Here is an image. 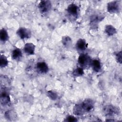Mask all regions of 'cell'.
<instances>
[{
  "instance_id": "1",
  "label": "cell",
  "mask_w": 122,
  "mask_h": 122,
  "mask_svg": "<svg viewBox=\"0 0 122 122\" xmlns=\"http://www.w3.org/2000/svg\"><path fill=\"white\" fill-rule=\"evenodd\" d=\"M92 60L90 57L86 54H81L78 60V62L81 68L89 67L91 66Z\"/></svg>"
},
{
  "instance_id": "2",
  "label": "cell",
  "mask_w": 122,
  "mask_h": 122,
  "mask_svg": "<svg viewBox=\"0 0 122 122\" xmlns=\"http://www.w3.org/2000/svg\"><path fill=\"white\" fill-rule=\"evenodd\" d=\"M120 1L114 0L109 2L107 4V11L111 13H115L120 11Z\"/></svg>"
},
{
  "instance_id": "3",
  "label": "cell",
  "mask_w": 122,
  "mask_h": 122,
  "mask_svg": "<svg viewBox=\"0 0 122 122\" xmlns=\"http://www.w3.org/2000/svg\"><path fill=\"white\" fill-rule=\"evenodd\" d=\"M51 2L49 0H41L38 5L39 10L41 13L48 12L51 10Z\"/></svg>"
},
{
  "instance_id": "4",
  "label": "cell",
  "mask_w": 122,
  "mask_h": 122,
  "mask_svg": "<svg viewBox=\"0 0 122 122\" xmlns=\"http://www.w3.org/2000/svg\"><path fill=\"white\" fill-rule=\"evenodd\" d=\"M81 105L84 112H89L93 109L94 103L92 100L87 99L81 103Z\"/></svg>"
},
{
  "instance_id": "5",
  "label": "cell",
  "mask_w": 122,
  "mask_h": 122,
  "mask_svg": "<svg viewBox=\"0 0 122 122\" xmlns=\"http://www.w3.org/2000/svg\"><path fill=\"white\" fill-rule=\"evenodd\" d=\"M17 35L21 39H29L31 36L30 30L25 28H20L17 31Z\"/></svg>"
},
{
  "instance_id": "6",
  "label": "cell",
  "mask_w": 122,
  "mask_h": 122,
  "mask_svg": "<svg viewBox=\"0 0 122 122\" xmlns=\"http://www.w3.org/2000/svg\"><path fill=\"white\" fill-rule=\"evenodd\" d=\"M67 11L70 15L72 16L75 19L77 18L79 12V8L76 4L74 3L69 4L67 7Z\"/></svg>"
},
{
  "instance_id": "7",
  "label": "cell",
  "mask_w": 122,
  "mask_h": 122,
  "mask_svg": "<svg viewBox=\"0 0 122 122\" xmlns=\"http://www.w3.org/2000/svg\"><path fill=\"white\" fill-rule=\"evenodd\" d=\"M103 18L104 17H103L102 15L96 14L92 15L91 17L90 21V24L91 27L92 28H95L96 27H97L99 22L102 20Z\"/></svg>"
},
{
  "instance_id": "8",
  "label": "cell",
  "mask_w": 122,
  "mask_h": 122,
  "mask_svg": "<svg viewBox=\"0 0 122 122\" xmlns=\"http://www.w3.org/2000/svg\"><path fill=\"white\" fill-rule=\"evenodd\" d=\"M119 110L112 105H107L103 108V112L108 116H112L119 113Z\"/></svg>"
},
{
  "instance_id": "9",
  "label": "cell",
  "mask_w": 122,
  "mask_h": 122,
  "mask_svg": "<svg viewBox=\"0 0 122 122\" xmlns=\"http://www.w3.org/2000/svg\"><path fill=\"white\" fill-rule=\"evenodd\" d=\"M37 71L41 74H45L48 72L49 68L47 64L43 61L39 62L36 64Z\"/></svg>"
},
{
  "instance_id": "10",
  "label": "cell",
  "mask_w": 122,
  "mask_h": 122,
  "mask_svg": "<svg viewBox=\"0 0 122 122\" xmlns=\"http://www.w3.org/2000/svg\"><path fill=\"white\" fill-rule=\"evenodd\" d=\"M88 44L83 39H79L75 45L76 49L80 51H83L86 49Z\"/></svg>"
},
{
  "instance_id": "11",
  "label": "cell",
  "mask_w": 122,
  "mask_h": 122,
  "mask_svg": "<svg viewBox=\"0 0 122 122\" xmlns=\"http://www.w3.org/2000/svg\"><path fill=\"white\" fill-rule=\"evenodd\" d=\"M35 45L32 43L29 42L25 44L24 47V51L27 55H33L34 54Z\"/></svg>"
},
{
  "instance_id": "12",
  "label": "cell",
  "mask_w": 122,
  "mask_h": 122,
  "mask_svg": "<svg viewBox=\"0 0 122 122\" xmlns=\"http://www.w3.org/2000/svg\"><path fill=\"white\" fill-rule=\"evenodd\" d=\"M0 102L2 105H7L10 102V99L9 95L5 91L1 92L0 96Z\"/></svg>"
},
{
  "instance_id": "13",
  "label": "cell",
  "mask_w": 122,
  "mask_h": 122,
  "mask_svg": "<svg viewBox=\"0 0 122 122\" xmlns=\"http://www.w3.org/2000/svg\"><path fill=\"white\" fill-rule=\"evenodd\" d=\"M91 66L92 68L93 71L95 72H98L100 71L102 69V66L100 61L98 60H93L92 61Z\"/></svg>"
},
{
  "instance_id": "14",
  "label": "cell",
  "mask_w": 122,
  "mask_h": 122,
  "mask_svg": "<svg viewBox=\"0 0 122 122\" xmlns=\"http://www.w3.org/2000/svg\"><path fill=\"white\" fill-rule=\"evenodd\" d=\"M73 112V113L76 115H82L85 112L82 109L81 103L76 104L74 106Z\"/></svg>"
},
{
  "instance_id": "15",
  "label": "cell",
  "mask_w": 122,
  "mask_h": 122,
  "mask_svg": "<svg viewBox=\"0 0 122 122\" xmlns=\"http://www.w3.org/2000/svg\"><path fill=\"white\" fill-rule=\"evenodd\" d=\"M104 31L108 36H112L116 33V29L111 25H106L105 27Z\"/></svg>"
},
{
  "instance_id": "16",
  "label": "cell",
  "mask_w": 122,
  "mask_h": 122,
  "mask_svg": "<svg viewBox=\"0 0 122 122\" xmlns=\"http://www.w3.org/2000/svg\"><path fill=\"white\" fill-rule=\"evenodd\" d=\"M22 57V52L20 49L16 48L11 53V57L13 60H18Z\"/></svg>"
},
{
  "instance_id": "17",
  "label": "cell",
  "mask_w": 122,
  "mask_h": 122,
  "mask_svg": "<svg viewBox=\"0 0 122 122\" xmlns=\"http://www.w3.org/2000/svg\"><path fill=\"white\" fill-rule=\"evenodd\" d=\"M5 117L7 119L9 120L13 121V120H15L17 118V115L16 113L14 111L10 110L5 112Z\"/></svg>"
},
{
  "instance_id": "18",
  "label": "cell",
  "mask_w": 122,
  "mask_h": 122,
  "mask_svg": "<svg viewBox=\"0 0 122 122\" xmlns=\"http://www.w3.org/2000/svg\"><path fill=\"white\" fill-rule=\"evenodd\" d=\"M9 39V35L7 30L4 29L2 28L0 31V41L3 42L6 41Z\"/></svg>"
},
{
  "instance_id": "19",
  "label": "cell",
  "mask_w": 122,
  "mask_h": 122,
  "mask_svg": "<svg viewBox=\"0 0 122 122\" xmlns=\"http://www.w3.org/2000/svg\"><path fill=\"white\" fill-rule=\"evenodd\" d=\"M61 41L63 45L66 48H69L71 45L72 41L71 38L69 36H66L63 37Z\"/></svg>"
},
{
  "instance_id": "20",
  "label": "cell",
  "mask_w": 122,
  "mask_h": 122,
  "mask_svg": "<svg viewBox=\"0 0 122 122\" xmlns=\"http://www.w3.org/2000/svg\"><path fill=\"white\" fill-rule=\"evenodd\" d=\"M84 74L83 69L81 67H78L75 69L72 73V75L75 77H77L82 76Z\"/></svg>"
},
{
  "instance_id": "21",
  "label": "cell",
  "mask_w": 122,
  "mask_h": 122,
  "mask_svg": "<svg viewBox=\"0 0 122 122\" xmlns=\"http://www.w3.org/2000/svg\"><path fill=\"white\" fill-rule=\"evenodd\" d=\"M8 64V61L7 57L3 54L0 55V68H4L7 66Z\"/></svg>"
},
{
  "instance_id": "22",
  "label": "cell",
  "mask_w": 122,
  "mask_h": 122,
  "mask_svg": "<svg viewBox=\"0 0 122 122\" xmlns=\"http://www.w3.org/2000/svg\"><path fill=\"white\" fill-rule=\"evenodd\" d=\"M47 96L52 100H56L58 97L57 94L56 92L53 91H48L47 92Z\"/></svg>"
},
{
  "instance_id": "23",
  "label": "cell",
  "mask_w": 122,
  "mask_h": 122,
  "mask_svg": "<svg viewBox=\"0 0 122 122\" xmlns=\"http://www.w3.org/2000/svg\"><path fill=\"white\" fill-rule=\"evenodd\" d=\"M64 121L65 122H76L78 121V120L76 117H74L73 116L69 115L66 118Z\"/></svg>"
},
{
  "instance_id": "24",
  "label": "cell",
  "mask_w": 122,
  "mask_h": 122,
  "mask_svg": "<svg viewBox=\"0 0 122 122\" xmlns=\"http://www.w3.org/2000/svg\"><path fill=\"white\" fill-rule=\"evenodd\" d=\"M116 59L118 62L121 64L122 63V51H119L116 54Z\"/></svg>"
}]
</instances>
